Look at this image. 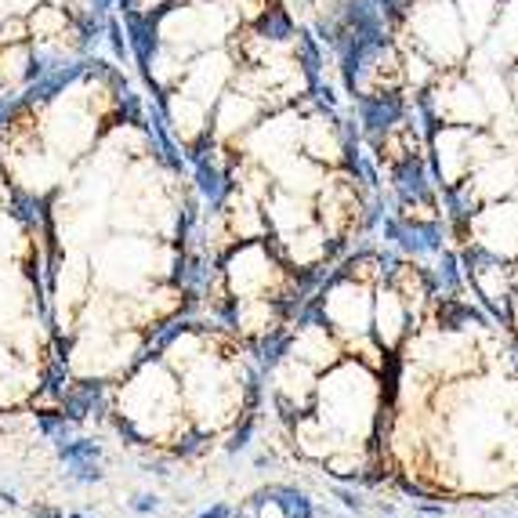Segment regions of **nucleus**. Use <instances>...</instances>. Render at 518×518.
Returning <instances> with one entry per match:
<instances>
[{"mask_svg":"<svg viewBox=\"0 0 518 518\" xmlns=\"http://www.w3.org/2000/svg\"><path fill=\"white\" fill-rule=\"evenodd\" d=\"M47 142L66 156L87 153L95 142V109L80 95H66L47 116Z\"/></svg>","mask_w":518,"mask_h":518,"instance_id":"nucleus-1","label":"nucleus"},{"mask_svg":"<svg viewBox=\"0 0 518 518\" xmlns=\"http://www.w3.org/2000/svg\"><path fill=\"white\" fill-rule=\"evenodd\" d=\"M225 80V62L221 58H207L193 66L188 73V98H196V102H204V98H214L218 95V87Z\"/></svg>","mask_w":518,"mask_h":518,"instance_id":"nucleus-2","label":"nucleus"},{"mask_svg":"<svg viewBox=\"0 0 518 518\" xmlns=\"http://www.w3.org/2000/svg\"><path fill=\"white\" fill-rule=\"evenodd\" d=\"M58 174H62L58 160H55V156H47V153H29L26 160L18 163V178L26 182V185H33V188L51 185V182L58 178Z\"/></svg>","mask_w":518,"mask_h":518,"instance_id":"nucleus-3","label":"nucleus"},{"mask_svg":"<svg viewBox=\"0 0 518 518\" xmlns=\"http://www.w3.org/2000/svg\"><path fill=\"white\" fill-rule=\"evenodd\" d=\"M171 120H174V127H178L182 138H196L199 127H204V106L188 95H178L171 102Z\"/></svg>","mask_w":518,"mask_h":518,"instance_id":"nucleus-4","label":"nucleus"},{"mask_svg":"<svg viewBox=\"0 0 518 518\" xmlns=\"http://www.w3.org/2000/svg\"><path fill=\"white\" fill-rule=\"evenodd\" d=\"M29 29L40 44H55L66 36V11L62 8H36L29 18Z\"/></svg>","mask_w":518,"mask_h":518,"instance_id":"nucleus-5","label":"nucleus"},{"mask_svg":"<svg viewBox=\"0 0 518 518\" xmlns=\"http://www.w3.org/2000/svg\"><path fill=\"white\" fill-rule=\"evenodd\" d=\"M26 62H29V55L22 51L18 44H8L4 51H0V87H15L22 77H26Z\"/></svg>","mask_w":518,"mask_h":518,"instance_id":"nucleus-6","label":"nucleus"},{"mask_svg":"<svg viewBox=\"0 0 518 518\" xmlns=\"http://www.w3.org/2000/svg\"><path fill=\"white\" fill-rule=\"evenodd\" d=\"M109 153H131V156H138V153H145V134L142 131H134V127H116L112 131V149Z\"/></svg>","mask_w":518,"mask_h":518,"instance_id":"nucleus-7","label":"nucleus"},{"mask_svg":"<svg viewBox=\"0 0 518 518\" xmlns=\"http://www.w3.org/2000/svg\"><path fill=\"white\" fill-rule=\"evenodd\" d=\"M178 62H182V58H178V51H171V55L163 51V55H156V58H153V73H156L160 80H171V77H178V73H182Z\"/></svg>","mask_w":518,"mask_h":518,"instance_id":"nucleus-8","label":"nucleus"},{"mask_svg":"<svg viewBox=\"0 0 518 518\" xmlns=\"http://www.w3.org/2000/svg\"><path fill=\"white\" fill-rule=\"evenodd\" d=\"M247 112H250L247 102H239V98H229V102H225V112H221V127H225V131L236 127V120H247Z\"/></svg>","mask_w":518,"mask_h":518,"instance_id":"nucleus-9","label":"nucleus"},{"mask_svg":"<svg viewBox=\"0 0 518 518\" xmlns=\"http://www.w3.org/2000/svg\"><path fill=\"white\" fill-rule=\"evenodd\" d=\"M8 4V11H29V8H36V0H4Z\"/></svg>","mask_w":518,"mask_h":518,"instance_id":"nucleus-10","label":"nucleus"},{"mask_svg":"<svg viewBox=\"0 0 518 518\" xmlns=\"http://www.w3.org/2000/svg\"><path fill=\"white\" fill-rule=\"evenodd\" d=\"M138 4H142V8H153V4H160V0H138Z\"/></svg>","mask_w":518,"mask_h":518,"instance_id":"nucleus-11","label":"nucleus"}]
</instances>
